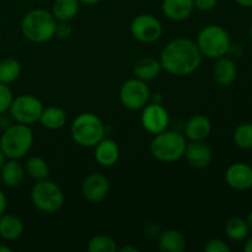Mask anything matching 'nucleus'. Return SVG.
Segmentation results:
<instances>
[{
	"mask_svg": "<svg viewBox=\"0 0 252 252\" xmlns=\"http://www.w3.org/2000/svg\"><path fill=\"white\" fill-rule=\"evenodd\" d=\"M140 123H142V127L149 134H159V133L165 132L169 128L170 115L161 103H147L142 108Z\"/></svg>",
	"mask_w": 252,
	"mask_h": 252,
	"instance_id": "9b49d317",
	"label": "nucleus"
},
{
	"mask_svg": "<svg viewBox=\"0 0 252 252\" xmlns=\"http://www.w3.org/2000/svg\"><path fill=\"white\" fill-rule=\"evenodd\" d=\"M43 108V103L36 96L20 95L12 100L9 113L14 122L31 126L38 122Z\"/></svg>",
	"mask_w": 252,
	"mask_h": 252,
	"instance_id": "6e6552de",
	"label": "nucleus"
},
{
	"mask_svg": "<svg viewBox=\"0 0 252 252\" xmlns=\"http://www.w3.org/2000/svg\"><path fill=\"white\" fill-rule=\"evenodd\" d=\"M249 36H250V38L252 39V27L250 29V31H249Z\"/></svg>",
	"mask_w": 252,
	"mask_h": 252,
	"instance_id": "79ce46f5",
	"label": "nucleus"
},
{
	"mask_svg": "<svg viewBox=\"0 0 252 252\" xmlns=\"http://www.w3.org/2000/svg\"><path fill=\"white\" fill-rule=\"evenodd\" d=\"M194 9L199 10V11H211L216 7L217 0H193Z\"/></svg>",
	"mask_w": 252,
	"mask_h": 252,
	"instance_id": "473e14b6",
	"label": "nucleus"
},
{
	"mask_svg": "<svg viewBox=\"0 0 252 252\" xmlns=\"http://www.w3.org/2000/svg\"><path fill=\"white\" fill-rule=\"evenodd\" d=\"M249 231L250 229H249L248 221L239 217H233L225 224L226 235L230 240L236 241V243L245 241L249 236Z\"/></svg>",
	"mask_w": 252,
	"mask_h": 252,
	"instance_id": "393cba45",
	"label": "nucleus"
},
{
	"mask_svg": "<svg viewBox=\"0 0 252 252\" xmlns=\"http://www.w3.org/2000/svg\"><path fill=\"white\" fill-rule=\"evenodd\" d=\"M234 1L240 5V6L252 7V0H234Z\"/></svg>",
	"mask_w": 252,
	"mask_h": 252,
	"instance_id": "e433bc0d",
	"label": "nucleus"
},
{
	"mask_svg": "<svg viewBox=\"0 0 252 252\" xmlns=\"http://www.w3.org/2000/svg\"><path fill=\"white\" fill-rule=\"evenodd\" d=\"M244 251L252 252V236L251 238H246L245 244H244Z\"/></svg>",
	"mask_w": 252,
	"mask_h": 252,
	"instance_id": "f704fd0d",
	"label": "nucleus"
},
{
	"mask_svg": "<svg viewBox=\"0 0 252 252\" xmlns=\"http://www.w3.org/2000/svg\"><path fill=\"white\" fill-rule=\"evenodd\" d=\"M106 127L97 115L80 113L70 126V135L74 142L83 148H94L105 138Z\"/></svg>",
	"mask_w": 252,
	"mask_h": 252,
	"instance_id": "7ed1b4c3",
	"label": "nucleus"
},
{
	"mask_svg": "<svg viewBox=\"0 0 252 252\" xmlns=\"http://www.w3.org/2000/svg\"><path fill=\"white\" fill-rule=\"evenodd\" d=\"M32 144L33 134L31 128L21 123H11L5 128L0 138V148L6 159H21L31 150Z\"/></svg>",
	"mask_w": 252,
	"mask_h": 252,
	"instance_id": "20e7f679",
	"label": "nucleus"
},
{
	"mask_svg": "<svg viewBox=\"0 0 252 252\" xmlns=\"http://www.w3.org/2000/svg\"><path fill=\"white\" fill-rule=\"evenodd\" d=\"M79 9V0H54L51 12L57 21H70L78 15Z\"/></svg>",
	"mask_w": 252,
	"mask_h": 252,
	"instance_id": "b1692460",
	"label": "nucleus"
},
{
	"mask_svg": "<svg viewBox=\"0 0 252 252\" xmlns=\"http://www.w3.org/2000/svg\"><path fill=\"white\" fill-rule=\"evenodd\" d=\"M118 251H120V252H138V251H139V249L135 248V246L127 245V246H123V248L118 249Z\"/></svg>",
	"mask_w": 252,
	"mask_h": 252,
	"instance_id": "c9c22d12",
	"label": "nucleus"
},
{
	"mask_svg": "<svg viewBox=\"0 0 252 252\" xmlns=\"http://www.w3.org/2000/svg\"><path fill=\"white\" fill-rule=\"evenodd\" d=\"M187 164L197 170L207 169L213 161V153L211 147L204 140L201 142H191L186 145L184 154Z\"/></svg>",
	"mask_w": 252,
	"mask_h": 252,
	"instance_id": "ddd939ff",
	"label": "nucleus"
},
{
	"mask_svg": "<svg viewBox=\"0 0 252 252\" xmlns=\"http://www.w3.org/2000/svg\"><path fill=\"white\" fill-rule=\"evenodd\" d=\"M162 68L159 59H155L153 57H143L139 58L133 65V74L134 78L140 79L143 81H150L153 79L158 78L161 73Z\"/></svg>",
	"mask_w": 252,
	"mask_h": 252,
	"instance_id": "6ab92c4d",
	"label": "nucleus"
},
{
	"mask_svg": "<svg viewBox=\"0 0 252 252\" xmlns=\"http://www.w3.org/2000/svg\"><path fill=\"white\" fill-rule=\"evenodd\" d=\"M20 73H21V65L17 59L7 57L0 61V83L9 85L17 80Z\"/></svg>",
	"mask_w": 252,
	"mask_h": 252,
	"instance_id": "bb28decb",
	"label": "nucleus"
},
{
	"mask_svg": "<svg viewBox=\"0 0 252 252\" xmlns=\"http://www.w3.org/2000/svg\"><path fill=\"white\" fill-rule=\"evenodd\" d=\"M186 138L174 130L155 134L150 142V153L157 160L161 162H175L184 158L186 149Z\"/></svg>",
	"mask_w": 252,
	"mask_h": 252,
	"instance_id": "423d86ee",
	"label": "nucleus"
},
{
	"mask_svg": "<svg viewBox=\"0 0 252 252\" xmlns=\"http://www.w3.org/2000/svg\"><path fill=\"white\" fill-rule=\"evenodd\" d=\"M203 250L206 252H230L231 249L228 244L221 239H211L204 245Z\"/></svg>",
	"mask_w": 252,
	"mask_h": 252,
	"instance_id": "7c9ffc66",
	"label": "nucleus"
},
{
	"mask_svg": "<svg viewBox=\"0 0 252 252\" xmlns=\"http://www.w3.org/2000/svg\"><path fill=\"white\" fill-rule=\"evenodd\" d=\"M12 249L7 245H0V252H11Z\"/></svg>",
	"mask_w": 252,
	"mask_h": 252,
	"instance_id": "a19ab883",
	"label": "nucleus"
},
{
	"mask_svg": "<svg viewBox=\"0 0 252 252\" xmlns=\"http://www.w3.org/2000/svg\"><path fill=\"white\" fill-rule=\"evenodd\" d=\"M225 181L236 191H246L252 187V167L244 162H235L226 169Z\"/></svg>",
	"mask_w": 252,
	"mask_h": 252,
	"instance_id": "4468645a",
	"label": "nucleus"
},
{
	"mask_svg": "<svg viewBox=\"0 0 252 252\" xmlns=\"http://www.w3.org/2000/svg\"><path fill=\"white\" fill-rule=\"evenodd\" d=\"M238 76V69L233 59L223 56L217 58L213 65V78L220 86H230Z\"/></svg>",
	"mask_w": 252,
	"mask_h": 252,
	"instance_id": "a211bd4d",
	"label": "nucleus"
},
{
	"mask_svg": "<svg viewBox=\"0 0 252 252\" xmlns=\"http://www.w3.org/2000/svg\"><path fill=\"white\" fill-rule=\"evenodd\" d=\"M14 100V94L7 84L0 83V115L9 111L10 105Z\"/></svg>",
	"mask_w": 252,
	"mask_h": 252,
	"instance_id": "c756f323",
	"label": "nucleus"
},
{
	"mask_svg": "<svg viewBox=\"0 0 252 252\" xmlns=\"http://www.w3.org/2000/svg\"><path fill=\"white\" fill-rule=\"evenodd\" d=\"M150 89L140 79H128L120 89V101L123 107L130 111L142 110L150 100Z\"/></svg>",
	"mask_w": 252,
	"mask_h": 252,
	"instance_id": "1a4fd4ad",
	"label": "nucleus"
},
{
	"mask_svg": "<svg viewBox=\"0 0 252 252\" xmlns=\"http://www.w3.org/2000/svg\"><path fill=\"white\" fill-rule=\"evenodd\" d=\"M100 1H101V0H79V2H80V4L89 5V6H93V5L98 4Z\"/></svg>",
	"mask_w": 252,
	"mask_h": 252,
	"instance_id": "4c0bfd02",
	"label": "nucleus"
},
{
	"mask_svg": "<svg viewBox=\"0 0 252 252\" xmlns=\"http://www.w3.org/2000/svg\"><path fill=\"white\" fill-rule=\"evenodd\" d=\"M159 249L162 252H182L186 249V239L175 229H167L160 233Z\"/></svg>",
	"mask_w": 252,
	"mask_h": 252,
	"instance_id": "4be33fe9",
	"label": "nucleus"
},
{
	"mask_svg": "<svg viewBox=\"0 0 252 252\" xmlns=\"http://www.w3.org/2000/svg\"><path fill=\"white\" fill-rule=\"evenodd\" d=\"M196 44L206 58H220L230 51V34L220 25H207L199 31Z\"/></svg>",
	"mask_w": 252,
	"mask_h": 252,
	"instance_id": "39448f33",
	"label": "nucleus"
},
{
	"mask_svg": "<svg viewBox=\"0 0 252 252\" xmlns=\"http://www.w3.org/2000/svg\"><path fill=\"white\" fill-rule=\"evenodd\" d=\"M24 234V223L14 214L4 213L0 217V238L6 241H14Z\"/></svg>",
	"mask_w": 252,
	"mask_h": 252,
	"instance_id": "412c9836",
	"label": "nucleus"
},
{
	"mask_svg": "<svg viewBox=\"0 0 252 252\" xmlns=\"http://www.w3.org/2000/svg\"><path fill=\"white\" fill-rule=\"evenodd\" d=\"M246 221H248V225H249V229H250V231L252 233V211L249 213L248 216V219H246Z\"/></svg>",
	"mask_w": 252,
	"mask_h": 252,
	"instance_id": "ea45409f",
	"label": "nucleus"
},
{
	"mask_svg": "<svg viewBox=\"0 0 252 252\" xmlns=\"http://www.w3.org/2000/svg\"><path fill=\"white\" fill-rule=\"evenodd\" d=\"M162 12L171 21H185L193 14V0H164L161 5Z\"/></svg>",
	"mask_w": 252,
	"mask_h": 252,
	"instance_id": "2eb2a0df",
	"label": "nucleus"
},
{
	"mask_svg": "<svg viewBox=\"0 0 252 252\" xmlns=\"http://www.w3.org/2000/svg\"><path fill=\"white\" fill-rule=\"evenodd\" d=\"M73 34V27L69 21H57L54 36L59 39H68Z\"/></svg>",
	"mask_w": 252,
	"mask_h": 252,
	"instance_id": "2f4dec72",
	"label": "nucleus"
},
{
	"mask_svg": "<svg viewBox=\"0 0 252 252\" xmlns=\"http://www.w3.org/2000/svg\"><path fill=\"white\" fill-rule=\"evenodd\" d=\"M110 192V181L105 175L93 172L85 177L81 185V194L90 203H100Z\"/></svg>",
	"mask_w": 252,
	"mask_h": 252,
	"instance_id": "f8f14e48",
	"label": "nucleus"
},
{
	"mask_svg": "<svg viewBox=\"0 0 252 252\" xmlns=\"http://www.w3.org/2000/svg\"><path fill=\"white\" fill-rule=\"evenodd\" d=\"M203 56L196 42L185 37L170 41L160 54L162 70L176 76L191 75L201 66Z\"/></svg>",
	"mask_w": 252,
	"mask_h": 252,
	"instance_id": "f257e3e1",
	"label": "nucleus"
},
{
	"mask_svg": "<svg viewBox=\"0 0 252 252\" xmlns=\"http://www.w3.org/2000/svg\"><path fill=\"white\" fill-rule=\"evenodd\" d=\"M95 160L103 167H112L120 159V148L113 139L103 138L95 145Z\"/></svg>",
	"mask_w": 252,
	"mask_h": 252,
	"instance_id": "f3484780",
	"label": "nucleus"
},
{
	"mask_svg": "<svg viewBox=\"0 0 252 252\" xmlns=\"http://www.w3.org/2000/svg\"><path fill=\"white\" fill-rule=\"evenodd\" d=\"M6 206H7V198L6 196H5L4 192L0 189V217H1L2 214L5 213V211H6Z\"/></svg>",
	"mask_w": 252,
	"mask_h": 252,
	"instance_id": "72a5a7b5",
	"label": "nucleus"
},
{
	"mask_svg": "<svg viewBox=\"0 0 252 252\" xmlns=\"http://www.w3.org/2000/svg\"><path fill=\"white\" fill-rule=\"evenodd\" d=\"M212 133V122L203 115H196L185 125V137L191 142L206 140Z\"/></svg>",
	"mask_w": 252,
	"mask_h": 252,
	"instance_id": "dca6fc26",
	"label": "nucleus"
},
{
	"mask_svg": "<svg viewBox=\"0 0 252 252\" xmlns=\"http://www.w3.org/2000/svg\"><path fill=\"white\" fill-rule=\"evenodd\" d=\"M57 20L51 11L34 9L27 12L21 21V33L32 43H46L56 33Z\"/></svg>",
	"mask_w": 252,
	"mask_h": 252,
	"instance_id": "f03ea898",
	"label": "nucleus"
},
{
	"mask_svg": "<svg viewBox=\"0 0 252 252\" xmlns=\"http://www.w3.org/2000/svg\"><path fill=\"white\" fill-rule=\"evenodd\" d=\"M89 252H116L118 251L117 244L111 236L98 234L93 236L88 243Z\"/></svg>",
	"mask_w": 252,
	"mask_h": 252,
	"instance_id": "cd10ccee",
	"label": "nucleus"
},
{
	"mask_svg": "<svg viewBox=\"0 0 252 252\" xmlns=\"http://www.w3.org/2000/svg\"><path fill=\"white\" fill-rule=\"evenodd\" d=\"M6 157H5V154L4 153H2V150H1V148H0V169H1L2 167V165L5 164V161H6Z\"/></svg>",
	"mask_w": 252,
	"mask_h": 252,
	"instance_id": "58836bf2",
	"label": "nucleus"
},
{
	"mask_svg": "<svg viewBox=\"0 0 252 252\" xmlns=\"http://www.w3.org/2000/svg\"><path fill=\"white\" fill-rule=\"evenodd\" d=\"M66 121H68V117L63 108L51 106V107L43 108L38 122H41V125L47 129L58 130L66 125Z\"/></svg>",
	"mask_w": 252,
	"mask_h": 252,
	"instance_id": "5701e85b",
	"label": "nucleus"
},
{
	"mask_svg": "<svg viewBox=\"0 0 252 252\" xmlns=\"http://www.w3.org/2000/svg\"><path fill=\"white\" fill-rule=\"evenodd\" d=\"M234 143L240 149H252V123L245 122L238 126L234 132Z\"/></svg>",
	"mask_w": 252,
	"mask_h": 252,
	"instance_id": "c85d7f7f",
	"label": "nucleus"
},
{
	"mask_svg": "<svg viewBox=\"0 0 252 252\" xmlns=\"http://www.w3.org/2000/svg\"><path fill=\"white\" fill-rule=\"evenodd\" d=\"M25 167L19 162V160L7 159L0 169V179L7 187H17L21 185L25 179Z\"/></svg>",
	"mask_w": 252,
	"mask_h": 252,
	"instance_id": "aec40b11",
	"label": "nucleus"
},
{
	"mask_svg": "<svg viewBox=\"0 0 252 252\" xmlns=\"http://www.w3.org/2000/svg\"><path fill=\"white\" fill-rule=\"evenodd\" d=\"M31 201L43 213H56L63 207L64 193L61 187L51 180H41L34 184L31 191Z\"/></svg>",
	"mask_w": 252,
	"mask_h": 252,
	"instance_id": "0eeeda50",
	"label": "nucleus"
},
{
	"mask_svg": "<svg viewBox=\"0 0 252 252\" xmlns=\"http://www.w3.org/2000/svg\"><path fill=\"white\" fill-rule=\"evenodd\" d=\"M130 33L138 42L154 43L161 38L164 27L158 17L150 14H142L133 19L130 24Z\"/></svg>",
	"mask_w": 252,
	"mask_h": 252,
	"instance_id": "9d476101",
	"label": "nucleus"
},
{
	"mask_svg": "<svg viewBox=\"0 0 252 252\" xmlns=\"http://www.w3.org/2000/svg\"><path fill=\"white\" fill-rule=\"evenodd\" d=\"M25 172L29 175L31 179L36 181L48 179L49 176V166L44 159L39 157H32L25 164Z\"/></svg>",
	"mask_w": 252,
	"mask_h": 252,
	"instance_id": "a878e982",
	"label": "nucleus"
}]
</instances>
